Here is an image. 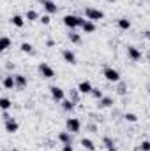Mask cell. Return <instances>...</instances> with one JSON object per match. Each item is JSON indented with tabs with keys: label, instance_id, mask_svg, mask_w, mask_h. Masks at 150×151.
I'll use <instances>...</instances> for the list:
<instances>
[{
	"label": "cell",
	"instance_id": "cell-34",
	"mask_svg": "<svg viewBox=\"0 0 150 151\" xmlns=\"http://www.w3.org/2000/svg\"><path fill=\"white\" fill-rule=\"evenodd\" d=\"M106 150H108V151H118V150H117V146H115V144H113V146H108Z\"/></svg>",
	"mask_w": 150,
	"mask_h": 151
},
{
	"label": "cell",
	"instance_id": "cell-28",
	"mask_svg": "<svg viewBox=\"0 0 150 151\" xmlns=\"http://www.w3.org/2000/svg\"><path fill=\"white\" fill-rule=\"evenodd\" d=\"M138 151H150V141H143L138 146Z\"/></svg>",
	"mask_w": 150,
	"mask_h": 151
},
{
	"label": "cell",
	"instance_id": "cell-15",
	"mask_svg": "<svg viewBox=\"0 0 150 151\" xmlns=\"http://www.w3.org/2000/svg\"><path fill=\"white\" fill-rule=\"evenodd\" d=\"M11 23H12L16 28H23V27H25V18L20 16V14H14V16L11 18Z\"/></svg>",
	"mask_w": 150,
	"mask_h": 151
},
{
	"label": "cell",
	"instance_id": "cell-35",
	"mask_svg": "<svg viewBox=\"0 0 150 151\" xmlns=\"http://www.w3.org/2000/svg\"><path fill=\"white\" fill-rule=\"evenodd\" d=\"M145 39H149V40H150V30H147V32H145Z\"/></svg>",
	"mask_w": 150,
	"mask_h": 151
},
{
	"label": "cell",
	"instance_id": "cell-29",
	"mask_svg": "<svg viewBox=\"0 0 150 151\" xmlns=\"http://www.w3.org/2000/svg\"><path fill=\"white\" fill-rule=\"evenodd\" d=\"M39 21H41L42 25H50V23H51V16H50V14H42Z\"/></svg>",
	"mask_w": 150,
	"mask_h": 151
},
{
	"label": "cell",
	"instance_id": "cell-32",
	"mask_svg": "<svg viewBox=\"0 0 150 151\" xmlns=\"http://www.w3.org/2000/svg\"><path fill=\"white\" fill-rule=\"evenodd\" d=\"M103 142H104V146H106V148H108V146H113V141L110 139V137H104V139H103Z\"/></svg>",
	"mask_w": 150,
	"mask_h": 151
},
{
	"label": "cell",
	"instance_id": "cell-25",
	"mask_svg": "<svg viewBox=\"0 0 150 151\" xmlns=\"http://www.w3.org/2000/svg\"><path fill=\"white\" fill-rule=\"evenodd\" d=\"M9 107H11V100H9L7 97H2V99H0V109H2V111H7Z\"/></svg>",
	"mask_w": 150,
	"mask_h": 151
},
{
	"label": "cell",
	"instance_id": "cell-1",
	"mask_svg": "<svg viewBox=\"0 0 150 151\" xmlns=\"http://www.w3.org/2000/svg\"><path fill=\"white\" fill-rule=\"evenodd\" d=\"M62 21H64V25H66L67 28H71V30L81 28V25L85 23V19L79 18V16H76V14H66V16L62 18Z\"/></svg>",
	"mask_w": 150,
	"mask_h": 151
},
{
	"label": "cell",
	"instance_id": "cell-21",
	"mask_svg": "<svg viewBox=\"0 0 150 151\" xmlns=\"http://www.w3.org/2000/svg\"><path fill=\"white\" fill-rule=\"evenodd\" d=\"M11 47V39L7 37V35H4V37L0 39V49L2 51H7Z\"/></svg>",
	"mask_w": 150,
	"mask_h": 151
},
{
	"label": "cell",
	"instance_id": "cell-18",
	"mask_svg": "<svg viewBox=\"0 0 150 151\" xmlns=\"http://www.w3.org/2000/svg\"><path fill=\"white\" fill-rule=\"evenodd\" d=\"M25 19H28V21H37V19H41V16H39L37 11H34V9H28V11L25 12Z\"/></svg>",
	"mask_w": 150,
	"mask_h": 151
},
{
	"label": "cell",
	"instance_id": "cell-31",
	"mask_svg": "<svg viewBox=\"0 0 150 151\" xmlns=\"http://www.w3.org/2000/svg\"><path fill=\"white\" fill-rule=\"evenodd\" d=\"M117 91H118V95H125V91H127V86H125V84H120Z\"/></svg>",
	"mask_w": 150,
	"mask_h": 151
},
{
	"label": "cell",
	"instance_id": "cell-22",
	"mask_svg": "<svg viewBox=\"0 0 150 151\" xmlns=\"http://www.w3.org/2000/svg\"><path fill=\"white\" fill-rule=\"evenodd\" d=\"M74 104L76 102H73L71 99H69V100L66 99V100H62V109H64V111H73V109H74Z\"/></svg>",
	"mask_w": 150,
	"mask_h": 151
},
{
	"label": "cell",
	"instance_id": "cell-7",
	"mask_svg": "<svg viewBox=\"0 0 150 151\" xmlns=\"http://www.w3.org/2000/svg\"><path fill=\"white\" fill-rule=\"evenodd\" d=\"M4 128H5V132H7V134H16V132H18V128H20V125H18V121H16L14 118H11V119L4 121Z\"/></svg>",
	"mask_w": 150,
	"mask_h": 151
},
{
	"label": "cell",
	"instance_id": "cell-16",
	"mask_svg": "<svg viewBox=\"0 0 150 151\" xmlns=\"http://www.w3.org/2000/svg\"><path fill=\"white\" fill-rule=\"evenodd\" d=\"M58 141L62 142V144H73V137H71V132H60L58 134Z\"/></svg>",
	"mask_w": 150,
	"mask_h": 151
},
{
	"label": "cell",
	"instance_id": "cell-14",
	"mask_svg": "<svg viewBox=\"0 0 150 151\" xmlns=\"http://www.w3.org/2000/svg\"><path fill=\"white\" fill-rule=\"evenodd\" d=\"M14 81H16V88L18 90H23L27 86V77L23 74H14Z\"/></svg>",
	"mask_w": 150,
	"mask_h": 151
},
{
	"label": "cell",
	"instance_id": "cell-5",
	"mask_svg": "<svg viewBox=\"0 0 150 151\" xmlns=\"http://www.w3.org/2000/svg\"><path fill=\"white\" fill-rule=\"evenodd\" d=\"M66 128H67V132H71V134H78V132L81 130V121H79L78 118H67Z\"/></svg>",
	"mask_w": 150,
	"mask_h": 151
},
{
	"label": "cell",
	"instance_id": "cell-23",
	"mask_svg": "<svg viewBox=\"0 0 150 151\" xmlns=\"http://www.w3.org/2000/svg\"><path fill=\"white\" fill-rule=\"evenodd\" d=\"M67 39H69L73 44H79V42H81V35H79V34H76L74 30H71V34L67 35Z\"/></svg>",
	"mask_w": 150,
	"mask_h": 151
},
{
	"label": "cell",
	"instance_id": "cell-24",
	"mask_svg": "<svg viewBox=\"0 0 150 151\" xmlns=\"http://www.w3.org/2000/svg\"><path fill=\"white\" fill-rule=\"evenodd\" d=\"M20 49H21L23 53H28V55H32V53H34V46H32L30 42H23V44L20 46Z\"/></svg>",
	"mask_w": 150,
	"mask_h": 151
},
{
	"label": "cell",
	"instance_id": "cell-36",
	"mask_svg": "<svg viewBox=\"0 0 150 151\" xmlns=\"http://www.w3.org/2000/svg\"><path fill=\"white\" fill-rule=\"evenodd\" d=\"M106 2H111V4H113V2H117V0H106Z\"/></svg>",
	"mask_w": 150,
	"mask_h": 151
},
{
	"label": "cell",
	"instance_id": "cell-10",
	"mask_svg": "<svg viewBox=\"0 0 150 151\" xmlns=\"http://www.w3.org/2000/svg\"><path fill=\"white\" fill-rule=\"evenodd\" d=\"M62 58H64L66 63H69V65H76L74 51H71V49H62Z\"/></svg>",
	"mask_w": 150,
	"mask_h": 151
},
{
	"label": "cell",
	"instance_id": "cell-2",
	"mask_svg": "<svg viewBox=\"0 0 150 151\" xmlns=\"http://www.w3.org/2000/svg\"><path fill=\"white\" fill-rule=\"evenodd\" d=\"M39 74L42 76V77H46V79H53V77H57V74H55V69L51 67V65H48V63H44V62H41L37 67Z\"/></svg>",
	"mask_w": 150,
	"mask_h": 151
},
{
	"label": "cell",
	"instance_id": "cell-26",
	"mask_svg": "<svg viewBox=\"0 0 150 151\" xmlns=\"http://www.w3.org/2000/svg\"><path fill=\"white\" fill-rule=\"evenodd\" d=\"M124 119L129 121V123H136V121H138V116H136L134 113H125L124 114Z\"/></svg>",
	"mask_w": 150,
	"mask_h": 151
},
{
	"label": "cell",
	"instance_id": "cell-11",
	"mask_svg": "<svg viewBox=\"0 0 150 151\" xmlns=\"http://www.w3.org/2000/svg\"><path fill=\"white\" fill-rule=\"evenodd\" d=\"M92 90H94V86H92V83H90V81H81V83L78 84V91H79V93H83V95H90V93H92Z\"/></svg>",
	"mask_w": 150,
	"mask_h": 151
},
{
	"label": "cell",
	"instance_id": "cell-6",
	"mask_svg": "<svg viewBox=\"0 0 150 151\" xmlns=\"http://www.w3.org/2000/svg\"><path fill=\"white\" fill-rule=\"evenodd\" d=\"M50 93H51V99H53V100H57V102H62V100H66V91H64L60 86H55V84H51V86H50Z\"/></svg>",
	"mask_w": 150,
	"mask_h": 151
},
{
	"label": "cell",
	"instance_id": "cell-20",
	"mask_svg": "<svg viewBox=\"0 0 150 151\" xmlns=\"http://www.w3.org/2000/svg\"><path fill=\"white\" fill-rule=\"evenodd\" d=\"M117 25H118L120 30H129V28H131V21H129L127 18H120V19L117 21Z\"/></svg>",
	"mask_w": 150,
	"mask_h": 151
},
{
	"label": "cell",
	"instance_id": "cell-12",
	"mask_svg": "<svg viewBox=\"0 0 150 151\" xmlns=\"http://www.w3.org/2000/svg\"><path fill=\"white\" fill-rule=\"evenodd\" d=\"M2 86H4L5 90H14V88H16V81H14V74L5 76V77L2 79Z\"/></svg>",
	"mask_w": 150,
	"mask_h": 151
},
{
	"label": "cell",
	"instance_id": "cell-19",
	"mask_svg": "<svg viewBox=\"0 0 150 151\" xmlns=\"http://www.w3.org/2000/svg\"><path fill=\"white\" fill-rule=\"evenodd\" d=\"M81 146H83L87 151H95V144H94V141H92V139H88V137L81 139Z\"/></svg>",
	"mask_w": 150,
	"mask_h": 151
},
{
	"label": "cell",
	"instance_id": "cell-3",
	"mask_svg": "<svg viewBox=\"0 0 150 151\" xmlns=\"http://www.w3.org/2000/svg\"><path fill=\"white\" fill-rule=\"evenodd\" d=\"M85 16L90 21H99V19L104 18V12L99 11V9H95V7H85Z\"/></svg>",
	"mask_w": 150,
	"mask_h": 151
},
{
	"label": "cell",
	"instance_id": "cell-17",
	"mask_svg": "<svg viewBox=\"0 0 150 151\" xmlns=\"http://www.w3.org/2000/svg\"><path fill=\"white\" fill-rule=\"evenodd\" d=\"M97 106L101 109H106V107H111L113 106V99L111 97H103L101 100H97Z\"/></svg>",
	"mask_w": 150,
	"mask_h": 151
},
{
	"label": "cell",
	"instance_id": "cell-33",
	"mask_svg": "<svg viewBox=\"0 0 150 151\" xmlns=\"http://www.w3.org/2000/svg\"><path fill=\"white\" fill-rule=\"evenodd\" d=\"M62 151H74V148H73V144H64Z\"/></svg>",
	"mask_w": 150,
	"mask_h": 151
},
{
	"label": "cell",
	"instance_id": "cell-13",
	"mask_svg": "<svg viewBox=\"0 0 150 151\" xmlns=\"http://www.w3.org/2000/svg\"><path fill=\"white\" fill-rule=\"evenodd\" d=\"M95 21H90V19H85V23L81 25V30H83V34H94L95 32Z\"/></svg>",
	"mask_w": 150,
	"mask_h": 151
},
{
	"label": "cell",
	"instance_id": "cell-8",
	"mask_svg": "<svg viewBox=\"0 0 150 151\" xmlns=\"http://www.w3.org/2000/svg\"><path fill=\"white\" fill-rule=\"evenodd\" d=\"M41 4H42V7H44L46 14H57V11H58V5H57L53 0H41Z\"/></svg>",
	"mask_w": 150,
	"mask_h": 151
},
{
	"label": "cell",
	"instance_id": "cell-27",
	"mask_svg": "<svg viewBox=\"0 0 150 151\" xmlns=\"http://www.w3.org/2000/svg\"><path fill=\"white\" fill-rule=\"evenodd\" d=\"M90 95H92V97H94V99H95V100H101V99H103V97H104V93H103V91H101V90H99V88H94V90H92V93H90Z\"/></svg>",
	"mask_w": 150,
	"mask_h": 151
},
{
	"label": "cell",
	"instance_id": "cell-4",
	"mask_svg": "<svg viewBox=\"0 0 150 151\" xmlns=\"http://www.w3.org/2000/svg\"><path fill=\"white\" fill-rule=\"evenodd\" d=\"M103 76H104V79L110 81V83H120V72H118L117 69H113V67H106V69L103 70Z\"/></svg>",
	"mask_w": 150,
	"mask_h": 151
},
{
	"label": "cell",
	"instance_id": "cell-9",
	"mask_svg": "<svg viewBox=\"0 0 150 151\" xmlns=\"http://www.w3.org/2000/svg\"><path fill=\"white\" fill-rule=\"evenodd\" d=\"M127 56H129L133 62H140V60H141V51H140L136 46H127Z\"/></svg>",
	"mask_w": 150,
	"mask_h": 151
},
{
	"label": "cell",
	"instance_id": "cell-30",
	"mask_svg": "<svg viewBox=\"0 0 150 151\" xmlns=\"http://www.w3.org/2000/svg\"><path fill=\"white\" fill-rule=\"evenodd\" d=\"M71 100H73V102H78V100H79V91H78V88L71 91Z\"/></svg>",
	"mask_w": 150,
	"mask_h": 151
}]
</instances>
